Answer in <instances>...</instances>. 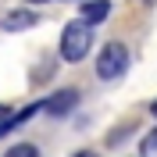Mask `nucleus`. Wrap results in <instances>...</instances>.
<instances>
[{"label":"nucleus","instance_id":"obj_1","mask_svg":"<svg viewBox=\"0 0 157 157\" xmlns=\"http://www.w3.org/2000/svg\"><path fill=\"white\" fill-rule=\"evenodd\" d=\"M93 50V25L86 21H68L61 32V57L64 61H86V54Z\"/></svg>","mask_w":157,"mask_h":157},{"label":"nucleus","instance_id":"obj_2","mask_svg":"<svg viewBox=\"0 0 157 157\" xmlns=\"http://www.w3.org/2000/svg\"><path fill=\"white\" fill-rule=\"evenodd\" d=\"M128 68V50L125 43H114L111 39L107 47L100 50V57H97V75L104 78V82H114V78H121Z\"/></svg>","mask_w":157,"mask_h":157},{"label":"nucleus","instance_id":"obj_3","mask_svg":"<svg viewBox=\"0 0 157 157\" xmlns=\"http://www.w3.org/2000/svg\"><path fill=\"white\" fill-rule=\"evenodd\" d=\"M78 104V89H57V93H50L47 100H43V111L47 114H54V118H61V114H68L71 107Z\"/></svg>","mask_w":157,"mask_h":157},{"label":"nucleus","instance_id":"obj_4","mask_svg":"<svg viewBox=\"0 0 157 157\" xmlns=\"http://www.w3.org/2000/svg\"><path fill=\"white\" fill-rule=\"evenodd\" d=\"M29 25H36V11H11V14H4V21H0V29H7V32H18V29H29Z\"/></svg>","mask_w":157,"mask_h":157},{"label":"nucleus","instance_id":"obj_5","mask_svg":"<svg viewBox=\"0 0 157 157\" xmlns=\"http://www.w3.org/2000/svg\"><path fill=\"white\" fill-rule=\"evenodd\" d=\"M78 11H82V21H86V25H100V21L111 14V4L107 0H86Z\"/></svg>","mask_w":157,"mask_h":157},{"label":"nucleus","instance_id":"obj_6","mask_svg":"<svg viewBox=\"0 0 157 157\" xmlns=\"http://www.w3.org/2000/svg\"><path fill=\"white\" fill-rule=\"evenodd\" d=\"M4 157H39V150L32 147V143H14V147H11Z\"/></svg>","mask_w":157,"mask_h":157},{"label":"nucleus","instance_id":"obj_7","mask_svg":"<svg viewBox=\"0 0 157 157\" xmlns=\"http://www.w3.org/2000/svg\"><path fill=\"white\" fill-rule=\"evenodd\" d=\"M143 154H157V128H150L143 136Z\"/></svg>","mask_w":157,"mask_h":157},{"label":"nucleus","instance_id":"obj_8","mask_svg":"<svg viewBox=\"0 0 157 157\" xmlns=\"http://www.w3.org/2000/svg\"><path fill=\"white\" fill-rule=\"evenodd\" d=\"M11 118H14V114H11V107H7V104H0V125H4V121H11Z\"/></svg>","mask_w":157,"mask_h":157},{"label":"nucleus","instance_id":"obj_9","mask_svg":"<svg viewBox=\"0 0 157 157\" xmlns=\"http://www.w3.org/2000/svg\"><path fill=\"white\" fill-rule=\"evenodd\" d=\"M71 157H100V154H93V150H78V154H71Z\"/></svg>","mask_w":157,"mask_h":157},{"label":"nucleus","instance_id":"obj_10","mask_svg":"<svg viewBox=\"0 0 157 157\" xmlns=\"http://www.w3.org/2000/svg\"><path fill=\"white\" fill-rule=\"evenodd\" d=\"M150 114H154V118H157V100H154V104H150Z\"/></svg>","mask_w":157,"mask_h":157},{"label":"nucleus","instance_id":"obj_11","mask_svg":"<svg viewBox=\"0 0 157 157\" xmlns=\"http://www.w3.org/2000/svg\"><path fill=\"white\" fill-rule=\"evenodd\" d=\"M29 4H47V0H29Z\"/></svg>","mask_w":157,"mask_h":157},{"label":"nucleus","instance_id":"obj_12","mask_svg":"<svg viewBox=\"0 0 157 157\" xmlns=\"http://www.w3.org/2000/svg\"><path fill=\"white\" fill-rule=\"evenodd\" d=\"M143 4H154V0H143Z\"/></svg>","mask_w":157,"mask_h":157}]
</instances>
